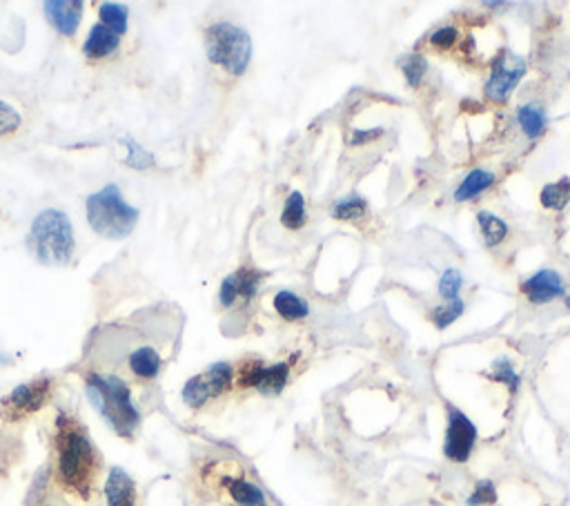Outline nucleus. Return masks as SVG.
<instances>
[{
  "label": "nucleus",
  "instance_id": "nucleus-22",
  "mask_svg": "<svg viewBox=\"0 0 570 506\" xmlns=\"http://www.w3.org/2000/svg\"><path fill=\"white\" fill-rule=\"evenodd\" d=\"M517 121L522 125V129L526 132L528 139L542 137V132L546 129V114L537 108V105H522L517 112Z\"/></svg>",
  "mask_w": 570,
  "mask_h": 506
},
{
  "label": "nucleus",
  "instance_id": "nucleus-2",
  "mask_svg": "<svg viewBox=\"0 0 570 506\" xmlns=\"http://www.w3.org/2000/svg\"><path fill=\"white\" fill-rule=\"evenodd\" d=\"M88 398L100 413V418L112 426L116 435L132 438L140 424V413L125 379L116 377V375L92 373L88 377Z\"/></svg>",
  "mask_w": 570,
  "mask_h": 506
},
{
  "label": "nucleus",
  "instance_id": "nucleus-7",
  "mask_svg": "<svg viewBox=\"0 0 570 506\" xmlns=\"http://www.w3.org/2000/svg\"><path fill=\"white\" fill-rule=\"evenodd\" d=\"M526 69L528 65L522 57L508 52V49H502V52L494 57L492 74L491 78H488L486 89H483L486 98H491L492 103H506L508 98H511V94L514 92V88H517L519 81L523 78V74H526Z\"/></svg>",
  "mask_w": 570,
  "mask_h": 506
},
{
  "label": "nucleus",
  "instance_id": "nucleus-12",
  "mask_svg": "<svg viewBox=\"0 0 570 506\" xmlns=\"http://www.w3.org/2000/svg\"><path fill=\"white\" fill-rule=\"evenodd\" d=\"M261 282H264V274L256 273V270H252V268L236 270V273H232L230 277H225L223 284H221V293H219L221 304H223L225 308H230V305L234 302H239V299L250 302V299L256 294V290H259Z\"/></svg>",
  "mask_w": 570,
  "mask_h": 506
},
{
  "label": "nucleus",
  "instance_id": "nucleus-9",
  "mask_svg": "<svg viewBox=\"0 0 570 506\" xmlns=\"http://www.w3.org/2000/svg\"><path fill=\"white\" fill-rule=\"evenodd\" d=\"M287 379H290V364H272L265 366L261 362H245L236 375V384L241 388H256L265 398H276L284 393Z\"/></svg>",
  "mask_w": 570,
  "mask_h": 506
},
{
  "label": "nucleus",
  "instance_id": "nucleus-29",
  "mask_svg": "<svg viewBox=\"0 0 570 506\" xmlns=\"http://www.w3.org/2000/svg\"><path fill=\"white\" fill-rule=\"evenodd\" d=\"M461 285H463L461 273L455 268H448L446 273L441 274V279H439V294H441L446 302H452V299H459Z\"/></svg>",
  "mask_w": 570,
  "mask_h": 506
},
{
  "label": "nucleus",
  "instance_id": "nucleus-32",
  "mask_svg": "<svg viewBox=\"0 0 570 506\" xmlns=\"http://www.w3.org/2000/svg\"><path fill=\"white\" fill-rule=\"evenodd\" d=\"M20 128V114L9 103L0 101V137L16 132Z\"/></svg>",
  "mask_w": 570,
  "mask_h": 506
},
{
  "label": "nucleus",
  "instance_id": "nucleus-16",
  "mask_svg": "<svg viewBox=\"0 0 570 506\" xmlns=\"http://www.w3.org/2000/svg\"><path fill=\"white\" fill-rule=\"evenodd\" d=\"M119 43H120L119 34H114L112 29H108L105 25H94L88 41H85V57L89 58L109 57V54L119 47Z\"/></svg>",
  "mask_w": 570,
  "mask_h": 506
},
{
  "label": "nucleus",
  "instance_id": "nucleus-5",
  "mask_svg": "<svg viewBox=\"0 0 570 506\" xmlns=\"http://www.w3.org/2000/svg\"><path fill=\"white\" fill-rule=\"evenodd\" d=\"M205 52L214 65L232 77L245 74L252 58V38L244 27L232 23H214L205 32Z\"/></svg>",
  "mask_w": 570,
  "mask_h": 506
},
{
  "label": "nucleus",
  "instance_id": "nucleus-14",
  "mask_svg": "<svg viewBox=\"0 0 570 506\" xmlns=\"http://www.w3.org/2000/svg\"><path fill=\"white\" fill-rule=\"evenodd\" d=\"M105 500H108V506H139L134 480L119 466L109 470L108 482H105Z\"/></svg>",
  "mask_w": 570,
  "mask_h": 506
},
{
  "label": "nucleus",
  "instance_id": "nucleus-23",
  "mask_svg": "<svg viewBox=\"0 0 570 506\" xmlns=\"http://www.w3.org/2000/svg\"><path fill=\"white\" fill-rule=\"evenodd\" d=\"M281 223L287 230H301L306 225V199L301 192H290V197L285 199L284 214H281Z\"/></svg>",
  "mask_w": 570,
  "mask_h": 506
},
{
  "label": "nucleus",
  "instance_id": "nucleus-27",
  "mask_svg": "<svg viewBox=\"0 0 570 506\" xmlns=\"http://www.w3.org/2000/svg\"><path fill=\"white\" fill-rule=\"evenodd\" d=\"M463 310H466V304H463L461 299H452V302H446L443 305H439V308L432 310V324H435L439 330L448 328V325L455 324L457 319L461 317Z\"/></svg>",
  "mask_w": 570,
  "mask_h": 506
},
{
  "label": "nucleus",
  "instance_id": "nucleus-31",
  "mask_svg": "<svg viewBox=\"0 0 570 506\" xmlns=\"http://www.w3.org/2000/svg\"><path fill=\"white\" fill-rule=\"evenodd\" d=\"M125 143H128V148H130L128 159H125V163H128L130 168H136V170L152 168L154 157L148 152V150H143L139 143H134V141H125Z\"/></svg>",
  "mask_w": 570,
  "mask_h": 506
},
{
  "label": "nucleus",
  "instance_id": "nucleus-34",
  "mask_svg": "<svg viewBox=\"0 0 570 506\" xmlns=\"http://www.w3.org/2000/svg\"><path fill=\"white\" fill-rule=\"evenodd\" d=\"M383 134V129H368V132H355L352 134L350 143L352 145H361V143H368V141H375V139H379Z\"/></svg>",
  "mask_w": 570,
  "mask_h": 506
},
{
  "label": "nucleus",
  "instance_id": "nucleus-4",
  "mask_svg": "<svg viewBox=\"0 0 570 506\" xmlns=\"http://www.w3.org/2000/svg\"><path fill=\"white\" fill-rule=\"evenodd\" d=\"M88 222L96 234L120 242L132 234L139 222V210L120 197V190L116 185H105L88 199Z\"/></svg>",
  "mask_w": 570,
  "mask_h": 506
},
{
  "label": "nucleus",
  "instance_id": "nucleus-6",
  "mask_svg": "<svg viewBox=\"0 0 570 506\" xmlns=\"http://www.w3.org/2000/svg\"><path fill=\"white\" fill-rule=\"evenodd\" d=\"M232 384H234V368L225 362L212 364L203 373L188 379V384L183 386V402L190 408H203L212 399L228 393Z\"/></svg>",
  "mask_w": 570,
  "mask_h": 506
},
{
  "label": "nucleus",
  "instance_id": "nucleus-13",
  "mask_svg": "<svg viewBox=\"0 0 570 506\" xmlns=\"http://www.w3.org/2000/svg\"><path fill=\"white\" fill-rule=\"evenodd\" d=\"M45 14L49 23L65 36H74L83 18V3L80 0H47L45 3Z\"/></svg>",
  "mask_w": 570,
  "mask_h": 506
},
{
  "label": "nucleus",
  "instance_id": "nucleus-11",
  "mask_svg": "<svg viewBox=\"0 0 570 506\" xmlns=\"http://www.w3.org/2000/svg\"><path fill=\"white\" fill-rule=\"evenodd\" d=\"M522 293L526 294L528 302L531 304H551L557 297H564V290H566V284H564L562 274L554 273V270H539L533 277L523 279Z\"/></svg>",
  "mask_w": 570,
  "mask_h": 506
},
{
  "label": "nucleus",
  "instance_id": "nucleus-3",
  "mask_svg": "<svg viewBox=\"0 0 570 506\" xmlns=\"http://www.w3.org/2000/svg\"><path fill=\"white\" fill-rule=\"evenodd\" d=\"M27 243L40 263L65 265L74 254L72 222L60 210H45L34 219Z\"/></svg>",
  "mask_w": 570,
  "mask_h": 506
},
{
  "label": "nucleus",
  "instance_id": "nucleus-35",
  "mask_svg": "<svg viewBox=\"0 0 570 506\" xmlns=\"http://www.w3.org/2000/svg\"><path fill=\"white\" fill-rule=\"evenodd\" d=\"M566 308L570 310V294H568V297H566Z\"/></svg>",
  "mask_w": 570,
  "mask_h": 506
},
{
  "label": "nucleus",
  "instance_id": "nucleus-17",
  "mask_svg": "<svg viewBox=\"0 0 570 506\" xmlns=\"http://www.w3.org/2000/svg\"><path fill=\"white\" fill-rule=\"evenodd\" d=\"M275 310L285 319V322H301L310 315V305L304 297L290 293V290H281L275 294Z\"/></svg>",
  "mask_w": 570,
  "mask_h": 506
},
{
  "label": "nucleus",
  "instance_id": "nucleus-19",
  "mask_svg": "<svg viewBox=\"0 0 570 506\" xmlns=\"http://www.w3.org/2000/svg\"><path fill=\"white\" fill-rule=\"evenodd\" d=\"M130 368L139 379H154L161 373V355L150 346H143L130 355Z\"/></svg>",
  "mask_w": 570,
  "mask_h": 506
},
{
  "label": "nucleus",
  "instance_id": "nucleus-18",
  "mask_svg": "<svg viewBox=\"0 0 570 506\" xmlns=\"http://www.w3.org/2000/svg\"><path fill=\"white\" fill-rule=\"evenodd\" d=\"M494 183V174L488 172V170H472L468 172V177L459 183V188L455 190V201L463 203L471 201V199L479 197L483 190H488Z\"/></svg>",
  "mask_w": 570,
  "mask_h": 506
},
{
  "label": "nucleus",
  "instance_id": "nucleus-24",
  "mask_svg": "<svg viewBox=\"0 0 570 506\" xmlns=\"http://www.w3.org/2000/svg\"><path fill=\"white\" fill-rule=\"evenodd\" d=\"M477 223H479V230H482L483 239H486L488 245H499L503 242V239H506L508 225H506V222H502L497 214L479 212Z\"/></svg>",
  "mask_w": 570,
  "mask_h": 506
},
{
  "label": "nucleus",
  "instance_id": "nucleus-8",
  "mask_svg": "<svg viewBox=\"0 0 570 506\" xmlns=\"http://www.w3.org/2000/svg\"><path fill=\"white\" fill-rule=\"evenodd\" d=\"M52 393V382L49 379H34V382L20 384L0 404V415L9 422H18V419L29 418L36 410L45 406Z\"/></svg>",
  "mask_w": 570,
  "mask_h": 506
},
{
  "label": "nucleus",
  "instance_id": "nucleus-20",
  "mask_svg": "<svg viewBox=\"0 0 570 506\" xmlns=\"http://www.w3.org/2000/svg\"><path fill=\"white\" fill-rule=\"evenodd\" d=\"M330 214L337 222H361L368 214V203L366 199L359 197V194H350V197L337 201Z\"/></svg>",
  "mask_w": 570,
  "mask_h": 506
},
{
  "label": "nucleus",
  "instance_id": "nucleus-30",
  "mask_svg": "<svg viewBox=\"0 0 570 506\" xmlns=\"http://www.w3.org/2000/svg\"><path fill=\"white\" fill-rule=\"evenodd\" d=\"M494 502H497V489H494L491 480L477 482L475 491H472V495L468 498V506H491Z\"/></svg>",
  "mask_w": 570,
  "mask_h": 506
},
{
  "label": "nucleus",
  "instance_id": "nucleus-28",
  "mask_svg": "<svg viewBox=\"0 0 570 506\" xmlns=\"http://www.w3.org/2000/svg\"><path fill=\"white\" fill-rule=\"evenodd\" d=\"M491 379L492 382H499L503 386H508L511 388V393H517L519 384H522V379H519L517 370L513 368V364L508 362L506 357L497 359V362L492 364V373H491Z\"/></svg>",
  "mask_w": 570,
  "mask_h": 506
},
{
  "label": "nucleus",
  "instance_id": "nucleus-21",
  "mask_svg": "<svg viewBox=\"0 0 570 506\" xmlns=\"http://www.w3.org/2000/svg\"><path fill=\"white\" fill-rule=\"evenodd\" d=\"M539 201L548 210H564L570 201V179L564 177L559 181L544 185Z\"/></svg>",
  "mask_w": 570,
  "mask_h": 506
},
{
  "label": "nucleus",
  "instance_id": "nucleus-15",
  "mask_svg": "<svg viewBox=\"0 0 570 506\" xmlns=\"http://www.w3.org/2000/svg\"><path fill=\"white\" fill-rule=\"evenodd\" d=\"M221 486L239 506H267L264 491L256 484L247 482L244 475H223Z\"/></svg>",
  "mask_w": 570,
  "mask_h": 506
},
{
  "label": "nucleus",
  "instance_id": "nucleus-25",
  "mask_svg": "<svg viewBox=\"0 0 570 506\" xmlns=\"http://www.w3.org/2000/svg\"><path fill=\"white\" fill-rule=\"evenodd\" d=\"M397 63H399L403 77H406V81L410 88H417L428 72V61H426V57H421V54H406V57H401Z\"/></svg>",
  "mask_w": 570,
  "mask_h": 506
},
{
  "label": "nucleus",
  "instance_id": "nucleus-33",
  "mask_svg": "<svg viewBox=\"0 0 570 506\" xmlns=\"http://www.w3.org/2000/svg\"><path fill=\"white\" fill-rule=\"evenodd\" d=\"M457 38H459L457 27H452V25H446V27H439L430 34V45L437 49H451L452 45L457 43Z\"/></svg>",
  "mask_w": 570,
  "mask_h": 506
},
{
  "label": "nucleus",
  "instance_id": "nucleus-26",
  "mask_svg": "<svg viewBox=\"0 0 570 506\" xmlns=\"http://www.w3.org/2000/svg\"><path fill=\"white\" fill-rule=\"evenodd\" d=\"M100 25L112 29L114 34H123L128 29V9L119 3L100 5Z\"/></svg>",
  "mask_w": 570,
  "mask_h": 506
},
{
  "label": "nucleus",
  "instance_id": "nucleus-10",
  "mask_svg": "<svg viewBox=\"0 0 570 506\" xmlns=\"http://www.w3.org/2000/svg\"><path fill=\"white\" fill-rule=\"evenodd\" d=\"M477 442V426L468 419L459 408H448V429L443 439V455L451 462L463 464L472 455Z\"/></svg>",
  "mask_w": 570,
  "mask_h": 506
},
{
  "label": "nucleus",
  "instance_id": "nucleus-1",
  "mask_svg": "<svg viewBox=\"0 0 570 506\" xmlns=\"http://www.w3.org/2000/svg\"><path fill=\"white\" fill-rule=\"evenodd\" d=\"M57 478L69 495L80 500L92 498L100 475V458L88 430L77 419L60 415L57 419Z\"/></svg>",
  "mask_w": 570,
  "mask_h": 506
}]
</instances>
